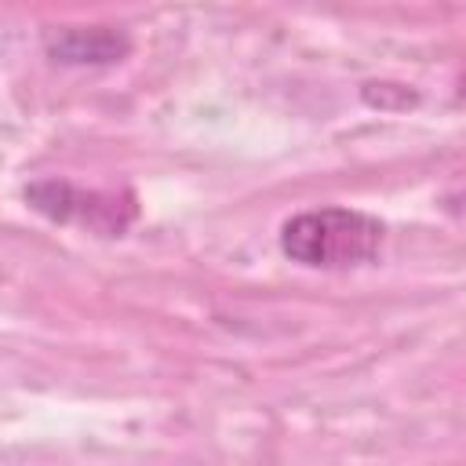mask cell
I'll use <instances>...</instances> for the list:
<instances>
[{
	"mask_svg": "<svg viewBox=\"0 0 466 466\" xmlns=\"http://www.w3.org/2000/svg\"><path fill=\"white\" fill-rule=\"evenodd\" d=\"M382 222L353 208H317L280 226V251L309 269L364 266L382 248Z\"/></svg>",
	"mask_w": 466,
	"mask_h": 466,
	"instance_id": "1",
	"label": "cell"
},
{
	"mask_svg": "<svg viewBox=\"0 0 466 466\" xmlns=\"http://www.w3.org/2000/svg\"><path fill=\"white\" fill-rule=\"evenodd\" d=\"M25 200L55 222H76V226H87V229H98V233H120L135 218V200L131 197L76 189V186L58 182V178L33 182L25 189Z\"/></svg>",
	"mask_w": 466,
	"mask_h": 466,
	"instance_id": "2",
	"label": "cell"
},
{
	"mask_svg": "<svg viewBox=\"0 0 466 466\" xmlns=\"http://www.w3.org/2000/svg\"><path fill=\"white\" fill-rule=\"evenodd\" d=\"M47 55L58 58V62H116L127 55V36L109 29V25H66V29H55L47 33L44 40Z\"/></svg>",
	"mask_w": 466,
	"mask_h": 466,
	"instance_id": "3",
	"label": "cell"
}]
</instances>
